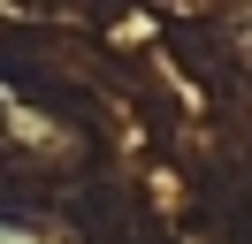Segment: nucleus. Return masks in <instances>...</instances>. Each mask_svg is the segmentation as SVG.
Segmentation results:
<instances>
[{
    "instance_id": "nucleus-1",
    "label": "nucleus",
    "mask_w": 252,
    "mask_h": 244,
    "mask_svg": "<svg viewBox=\"0 0 252 244\" xmlns=\"http://www.w3.org/2000/svg\"><path fill=\"white\" fill-rule=\"evenodd\" d=\"M0 244H46L38 229H23V221H0Z\"/></svg>"
}]
</instances>
